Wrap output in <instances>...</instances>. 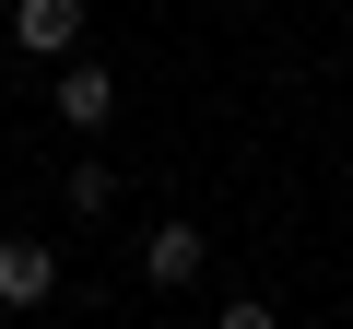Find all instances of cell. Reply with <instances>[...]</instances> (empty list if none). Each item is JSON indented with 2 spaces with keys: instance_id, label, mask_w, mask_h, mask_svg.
<instances>
[{
  "instance_id": "obj_1",
  "label": "cell",
  "mask_w": 353,
  "mask_h": 329,
  "mask_svg": "<svg viewBox=\"0 0 353 329\" xmlns=\"http://www.w3.org/2000/svg\"><path fill=\"white\" fill-rule=\"evenodd\" d=\"M48 94H59V129H71V141H94V129L118 118V71H106V59H59Z\"/></svg>"
},
{
  "instance_id": "obj_2",
  "label": "cell",
  "mask_w": 353,
  "mask_h": 329,
  "mask_svg": "<svg viewBox=\"0 0 353 329\" xmlns=\"http://www.w3.org/2000/svg\"><path fill=\"white\" fill-rule=\"evenodd\" d=\"M201 270H212V235H201V224H153V235H141V282H153V294H189Z\"/></svg>"
},
{
  "instance_id": "obj_3",
  "label": "cell",
  "mask_w": 353,
  "mask_h": 329,
  "mask_svg": "<svg viewBox=\"0 0 353 329\" xmlns=\"http://www.w3.org/2000/svg\"><path fill=\"white\" fill-rule=\"evenodd\" d=\"M12 47L24 59H71L83 47V0H12Z\"/></svg>"
},
{
  "instance_id": "obj_4",
  "label": "cell",
  "mask_w": 353,
  "mask_h": 329,
  "mask_svg": "<svg viewBox=\"0 0 353 329\" xmlns=\"http://www.w3.org/2000/svg\"><path fill=\"white\" fill-rule=\"evenodd\" d=\"M48 294H59V247L0 235V306H48Z\"/></svg>"
},
{
  "instance_id": "obj_5",
  "label": "cell",
  "mask_w": 353,
  "mask_h": 329,
  "mask_svg": "<svg viewBox=\"0 0 353 329\" xmlns=\"http://www.w3.org/2000/svg\"><path fill=\"white\" fill-rule=\"evenodd\" d=\"M106 200H118V177H106L94 153H71V212H106Z\"/></svg>"
},
{
  "instance_id": "obj_6",
  "label": "cell",
  "mask_w": 353,
  "mask_h": 329,
  "mask_svg": "<svg viewBox=\"0 0 353 329\" xmlns=\"http://www.w3.org/2000/svg\"><path fill=\"white\" fill-rule=\"evenodd\" d=\"M212 329H283V317H271V306H259V294H236V306H224V317H212Z\"/></svg>"
}]
</instances>
